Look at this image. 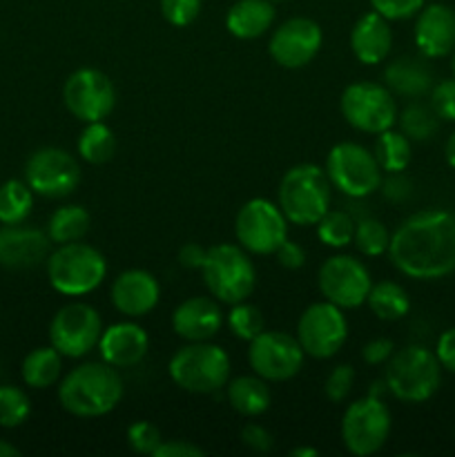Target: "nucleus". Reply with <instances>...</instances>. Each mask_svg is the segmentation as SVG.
<instances>
[{
    "label": "nucleus",
    "instance_id": "49530a36",
    "mask_svg": "<svg viewBox=\"0 0 455 457\" xmlns=\"http://www.w3.org/2000/svg\"><path fill=\"white\" fill-rule=\"evenodd\" d=\"M393 353H395V344L386 337H377V339H370V342L361 348V360H364L368 366H382V364H388Z\"/></svg>",
    "mask_w": 455,
    "mask_h": 457
},
{
    "label": "nucleus",
    "instance_id": "b1692460",
    "mask_svg": "<svg viewBox=\"0 0 455 457\" xmlns=\"http://www.w3.org/2000/svg\"><path fill=\"white\" fill-rule=\"evenodd\" d=\"M393 47L391 21L373 12L364 13L351 31V49L361 65H379L388 58Z\"/></svg>",
    "mask_w": 455,
    "mask_h": 457
},
{
    "label": "nucleus",
    "instance_id": "ea45409f",
    "mask_svg": "<svg viewBox=\"0 0 455 457\" xmlns=\"http://www.w3.org/2000/svg\"><path fill=\"white\" fill-rule=\"evenodd\" d=\"M352 384H355V369L351 364L335 366L324 382V393L328 402H333V404L346 402L352 391Z\"/></svg>",
    "mask_w": 455,
    "mask_h": 457
},
{
    "label": "nucleus",
    "instance_id": "f257e3e1",
    "mask_svg": "<svg viewBox=\"0 0 455 457\" xmlns=\"http://www.w3.org/2000/svg\"><path fill=\"white\" fill-rule=\"evenodd\" d=\"M391 263L415 281H437L455 272V214L428 208L395 228L388 244Z\"/></svg>",
    "mask_w": 455,
    "mask_h": 457
},
{
    "label": "nucleus",
    "instance_id": "8fccbe9b",
    "mask_svg": "<svg viewBox=\"0 0 455 457\" xmlns=\"http://www.w3.org/2000/svg\"><path fill=\"white\" fill-rule=\"evenodd\" d=\"M435 355L440 360L442 369L455 375V326L440 335L435 344Z\"/></svg>",
    "mask_w": 455,
    "mask_h": 457
},
{
    "label": "nucleus",
    "instance_id": "393cba45",
    "mask_svg": "<svg viewBox=\"0 0 455 457\" xmlns=\"http://www.w3.org/2000/svg\"><path fill=\"white\" fill-rule=\"evenodd\" d=\"M275 16L272 0H236L226 13V27L235 38L254 40L270 29Z\"/></svg>",
    "mask_w": 455,
    "mask_h": 457
},
{
    "label": "nucleus",
    "instance_id": "f03ea898",
    "mask_svg": "<svg viewBox=\"0 0 455 457\" xmlns=\"http://www.w3.org/2000/svg\"><path fill=\"white\" fill-rule=\"evenodd\" d=\"M119 369L107 361H85L71 369L58 384V402L76 418H103L123 400Z\"/></svg>",
    "mask_w": 455,
    "mask_h": 457
},
{
    "label": "nucleus",
    "instance_id": "3c124183",
    "mask_svg": "<svg viewBox=\"0 0 455 457\" xmlns=\"http://www.w3.org/2000/svg\"><path fill=\"white\" fill-rule=\"evenodd\" d=\"M205 254L208 250L199 244H186L181 250H178V263L187 270H201L205 262Z\"/></svg>",
    "mask_w": 455,
    "mask_h": 457
},
{
    "label": "nucleus",
    "instance_id": "20e7f679",
    "mask_svg": "<svg viewBox=\"0 0 455 457\" xmlns=\"http://www.w3.org/2000/svg\"><path fill=\"white\" fill-rule=\"evenodd\" d=\"M442 370L444 369H442L435 351L419 346V344H410V346L393 353L384 382L395 400L406 402V404H422L440 391Z\"/></svg>",
    "mask_w": 455,
    "mask_h": 457
},
{
    "label": "nucleus",
    "instance_id": "6e6552de",
    "mask_svg": "<svg viewBox=\"0 0 455 457\" xmlns=\"http://www.w3.org/2000/svg\"><path fill=\"white\" fill-rule=\"evenodd\" d=\"M326 174L335 190L348 199H366L382 186V168L370 150L360 143H337L326 156Z\"/></svg>",
    "mask_w": 455,
    "mask_h": 457
},
{
    "label": "nucleus",
    "instance_id": "09e8293b",
    "mask_svg": "<svg viewBox=\"0 0 455 457\" xmlns=\"http://www.w3.org/2000/svg\"><path fill=\"white\" fill-rule=\"evenodd\" d=\"M275 257L277 263H279L281 268H285V270H299V268H303V263H306V250L299 244H294V241L285 239L284 244L277 248Z\"/></svg>",
    "mask_w": 455,
    "mask_h": 457
},
{
    "label": "nucleus",
    "instance_id": "4be33fe9",
    "mask_svg": "<svg viewBox=\"0 0 455 457\" xmlns=\"http://www.w3.org/2000/svg\"><path fill=\"white\" fill-rule=\"evenodd\" d=\"M150 351V337L145 328L134 321H119L103 330L98 339V353L103 361L114 369H132L141 364Z\"/></svg>",
    "mask_w": 455,
    "mask_h": 457
},
{
    "label": "nucleus",
    "instance_id": "f704fd0d",
    "mask_svg": "<svg viewBox=\"0 0 455 457\" xmlns=\"http://www.w3.org/2000/svg\"><path fill=\"white\" fill-rule=\"evenodd\" d=\"M355 226H357V219L352 217L351 212L330 208L328 212L317 221V237H319V241L326 245V248L342 250L352 244Z\"/></svg>",
    "mask_w": 455,
    "mask_h": 457
},
{
    "label": "nucleus",
    "instance_id": "9b49d317",
    "mask_svg": "<svg viewBox=\"0 0 455 457\" xmlns=\"http://www.w3.org/2000/svg\"><path fill=\"white\" fill-rule=\"evenodd\" d=\"M236 241L252 254H275L288 239V219L279 204L268 199H250L241 205L235 219Z\"/></svg>",
    "mask_w": 455,
    "mask_h": 457
},
{
    "label": "nucleus",
    "instance_id": "603ef678",
    "mask_svg": "<svg viewBox=\"0 0 455 457\" xmlns=\"http://www.w3.org/2000/svg\"><path fill=\"white\" fill-rule=\"evenodd\" d=\"M444 159L451 168L455 170V132L446 138V145H444Z\"/></svg>",
    "mask_w": 455,
    "mask_h": 457
},
{
    "label": "nucleus",
    "instance_id": "cd10ccee",
    "mask_svg": "<svg viewBox=\"0 0 455 457\" xmlns=\"http://www.w3.org/2000/svg\"><path fill=\"white\" fill-rule=\"evenodd\" d=\"M62 370V355L56 351V348L49 344V346L34 348L29 355L22 360V382L29 388H36V391H43V388L54 386L61 378Z\"/></svg>",
    "mask_w": 455,
    "mask_h": 457
},
{
    "label": "nucleus",
    "instance_id": "473e14b6",
    "mask_svg": "<svg viewBox=\"0 0 455 457\" xmlns=\"http://www.w3.org/2000/svg\"><path fill=\"white\" fill-rule=\"evenodd\" d=\"M34 208V190L25 181H12L0 186V223L3 226H18L25 221Z\"/></svg>",
    "mask_w": 455,
    "mask_h": 457
},
{
    "label": "nucleus",
    "instance_id": "1a4fd4ad",
    "mask_svg": "<svg viewBox=\"0 0 455 457\" xmlns=\"http://www.w3.org/2000/svg\"><path fill=\"white\" fill-rule=\"evenodd\" d=\"M391 427V411L382 397L366 395L348 404L343 411L342 442L351 455H375L386 445Z\"/></svg>",
    "mask_w": 455,
    "mask_h": 457
},
{
    "label": "nucleus",
    "instance_id": "2eb2a0df",
    "mask_svg": "<svg viewBox=\"0 0 455 457\" xmlns=\"http://www.w3.org/2000/svg\"><path fill=\"white\" fill-rule=\"evenodd\" d=\"M302 344L297 337L279 330H263L250 342L248 364L254 375L266 382H288L303 369Z\"/></svg>",
    "mask_w": 455,
    "mask_h": 457
},
{
    "label": "nucleus",
    "instance_id": "4468645a",
    "mask_svg": "<svg viewBox=\"0 0 455 457\" xmlns=\"http://www.w3.org/2000/svg\"><path fill=\"white\" fill-rule=\"evenodd\" d=\"M297 339L303 353L315 360H330L348 339V320L342 308L330 302L310 303L297 321Z\"/></svg>",
    "mask_w": 455,
    "mask_h": 457
},
{
    "label": "nucleus",
    "instance_id": "6ab92c4d",
    "mask_svg": "<svg viewBox=\"0 0 455 457\" xmlns=\"http://www.w3.org/2000/svg\"><path fill=\"white\" fill-rule=\"evenodd\" d=\"M413 38L424 58L451 56L455 49V9L444 3L424 4L415 18Z\"/></svg>",
    "mask_w": 455,
    "mask_h": 457
},
{
    "label": "nucleus",
    "instance_id": "412c9836",
    "mask_svg": "<svg viewBox=\"0 0 455 457\" xmlns=\"http://www.w3.org/2000/svg\"><path fill=\"white\" fill-rule=\"evenodd\" d=\"M52 239L47 232L27 226L0 228V266L12 270H27L47 262Z\"/></svg>",
    "mask_w": 455,
    "mask_h": 457
},
{
    "label": "nucleus",
    "instance_id": "a18cd8bd",
    "mask_svg": "<svg viewBox=\"0 0 455 457\" xmlns=\"http://www.w3.org/2000/svg\"><path fill=\"white\" fill-rule=\"evenodd\" d=\"M241 442H244L250 451H254V453H268V451L272 449V445H275L270 431L263 428L261 424H245V427L241 428Z\"/></svg>",
    "mask_w": 455,
    "mask_h": 457
},
{
    "label": "nucleus",
    "instance_id": "a19ab883",
    "mask_svg": "<svg viewBox=\"0 0 455 457\" xmlns=\"http://www.w3.org/2000/svg\"><path fill=\"white\" fill-rule=\"evenodd\" d=\"M428 105L437 114V119L446 123H455V79H444L431 87Z\"/></svg>",
    "mask_w": 455,
    "mask_h": 457
},
{
    "label": "nucleus",
    "instance_id": "37998d69",
    "mask_svg": "<svg viewBox=\"0 0 455 457\" xmlns=\"http://www.w3.org/2000/svg\"><path fill=\"white\" fill-rule=\"evenodd\" d=\"M426 0H370V7L386 21H409L418 16Z\"/></svg>",
    "mask_w": 455,
    "mask_h": 457
},
{
    "label": "nucleus",
    "instance_id": "c85d7f7f",
    "mask_svg": "<svg viewBox=\"0 0 455 457\" xmlns=\"http://www.w3.org/2000/svg\"><path fill=\"white\" fill-rule=\"evenodd\" d=\"M366 303L373 311V315L382 321H400L410 311V297L404 290V286L391 279L373 284Z\"/></svg>",
    "mask_w": 455,
    "mask_h": 457
},
{
    "label": "nucleus",
    "instance_id": "aec40b11",
    "mask_svg": "<svg viewBox=\"0 0 455 457\" xmlns=\"http://www.w3.org/2000/svg\"><path fill=\"white\" fill-rule=\"evenodd\" d=\"M110 297L120 315L138 320V317L150 315L159 306L161 286L152 272L132 268V270H125L116 277Z\"/></svg>",
    "mask_w": 455,
    "mask_h": 457
},
{
    "label": "nucleus",
    "instance_id": "864d4df0",
    "mask_svg": "<svg viewBox=\"0 0 455 457\" xmlns=\"http://www.w3.org/2000/svg\"><path fill=\"white\" fill-rule=\"evenodd\" d=\"M0 457H21V449H16V446L9 445V442L0 440Z\"/></svg>",
    "mask_w": 455,
    "mask_h": 457
},
{
    "label": "nucleus",
    "instance_id": "f3484780",
    "mask_svg": "<svg viewBox=\"0 0 455 457\" xmlns=\"http://www.w3.org/2000/svg\"><path fill=\"white\" fill-rule=\"evenodd\" d=\"M25 183L34 195L47 199H65L79 187L80 165L61 147H40L25 165Z\"/></svg>",
    "mask_w": 455,
    "mask_h": 457
},
{
    "label": "nucleus",
    "instance_id": "4d7b16f0",
    "mask_svg": "<svg viewBox=\"0 0 455 457\" xmlns=\"http://www.w3.org/2000/svg\"><path fill=\"white\" fill-rule=\"evenodd\" d=\"M272 3H277V0H272Z\"/></svg>",
    "mask_w": 455,
    "mask_h": 457
},
{
    "label": "nucleus",
    "instance_id": "c756f323",
    "mask_svg": "<svg viewBox=\"0 0 455 457\" xmlns=\"http://www.w3.org/2000/svg\"><path fill=\"white\" fill-rule=\"evenodd\" d=\"M89 223H92V217L83 205H61L49 217L47 235L52 244H74L87 235Z\"/></svg>",
    "mask_w": 455,
    "mask_h": 457
},
{
    "label": "nucleus",
    "instance_id": "7c9ffc66",
    "mask_svg": "<svg viewBox=\"0 0 455 457\" xmlns=\"http://www.w3.org/2000/svg\"><path fill=\"white\" fill-rule=\"evenodd\" d=\"M373 154L375 159H377L382 172H404L410 165V156H413L410 138L393 128L384 129V132H379L377 138H375Z\"/></svg>",
    "mask_w": 455,
    "mask_h": 457
},
{
    "label": "nucleus",
    "instance_id": "79ce46f5",
    "mask_svg": "<svg viewBox=\"0 0 455 457\" xmlns=\"http://www.w3.org/2000/svg\"><path fill=\"white\" fill-rule=\"evenodd\" d=\"M201 0H161V13L172 27H187L199 18Z\"/></svg>",
    "mask_w": 455,
    "mask_h": 457
},
{
    "label": "nucleus",
    "instance_id": "72a5a7b5",
    "mask_svg": "<svg viewBox=\"0 0 455 457\" xmlns=\"http://www.w3.org/2000/svg\"><path fill=\"white\" fill-rule=\"evenodd\" d=\"M397 125H400V132L406 134L410 141L422 143L435 137L437 129H440V119L431 105L409 103L404 110L397 112Z\"/></svg>",
    "mask_w": 455,
    "mask_h": 457
},
{
    "label": "nucleus",
    "instance_id": "2f4dec72",
    "mask_svg": "<svg viewBox=\"0 0 455 457\" xmlns=\"http://www.w3.org/2000/svg\"><path fill=\"white\" fill-rule=\"evenodd\" d=\"M116 152V137L105 120H94L85 123V129L79 137V154L80 159L92 165H103L112 161Z\"/></svg>",
    "mask_w": 455,
    "mask_h": 457
},
{
    "label": "nucleus",
    "instance_id": "5fc2aeb1",
    "mask_svg": "<svg viewBox=\"0 0 455 457\" xmlns=\"http://www.w3.org/2000/svg\"><path fill=\"white\" fill-rule=\"evenodd\" d=\"M293 457H319V451L312 449V446H297V449L290 451Z\"/></svg>",
    "mask_w": 455,
    "mask_h": 457
},
{
    "label": "nucleus",
    "instance_id": "a211bd4d",
    "mask_svg": "<svg viewBox=\"0 0 455 457\" xmlns=\"http://www.w3.org/2000/svg\"><path fill=\"white\" fill-rule=\"evenodd\" d=\"M324 34L312 18H288L270 36L268 52L284 70H302L319 54Z\"/></svg>",
    "mask_w": 455,
    "mask_h": 457
},
{
    "label": "nucleus",
    "instance_id": "4c0bfd02",
    "mask_svg": "<svg viewBox=\"0 0 455 457\" xmlns=\"http://www.w3.org/2000/svg\"><path fill=\"white\" fill-rule=\"evenodd\" d=\"M31 413V402L25 391L16 386H0V427L16 428L27 422Z\"/></svg>",
    "mask_w": 455,
    "mask_h": 457
},
{
    "label": "nucleus",
    "instance_id": "0eeeda50",
    "mask_svg": "<svg viewBox=\"0 0 455 457\" xmlns=\"http://www.w3.org/2000/svg\"><path fill=\"white\" fill-rule=\"evenodd\" d=\"M201 277L210 295L230 306L245 302L257 286V270L248 250L235 244L212 245L201 266Z\"/></svg>",
    "mask_w": 455,
    "mask_h": 457
},
{
    "label": "nucleus",
    "instance_id": "dca6fc26",
    "mask_svg": "<svg viewBox=\"0 0 455 457\" xmlns=\"http://www.w3.org/2000/svg\"><path fill=\"white\" fill-rule=\"evenodd\" d=\"M62 103L70 114L83 123L105 120L116 105L114 83L94 67L76 70L62 85Z\"/></svg>",
    "mask_w": 455,
    "mask_h": 457
},
{
    "label": "nucleus",
    "instance_id": "f8f14e48",
    "mask_svg": "<svg viewBox=\"0 0 455 457\" xmlns=\"http://www.w3.org/2000/svg\"><path fill=\"white\" fill-rule=\"evenodd\" d=\"M317 286L326 302L348 311L366 303L373 288V277L366 263L352 254H333L321 263L317 272Z\"/></svg>",
    "mask_w": 455,
    "mask_h": 457
},
{
    "label": "nucleus",
    "instance_id": "6e6d98bb",
    "mask_svg": "<svg viewBox=\"0 0 455 457\" xmlns=\"http://www.w3.org/2000/svg\"><path fill=\"white\" fill-rule=\"evenodd\" d=\"M451 71H453V79H455V49L451 52Z\"/></svg>",
    "mask_w": 455,
    "mask_h": 457
},
{
    "label": "nucleus",
    "instance_id": "ddd939ff",
    "mask_svg": "<svg viewBox=\"0 0 455 457\" xmlns=\"http://www.w3.org/2000/svg\"><path fill=\"white\" fill-rule=\"evenodd\" d=\"M103 335V320L89 303L74 302L62 306L49 324V344L70 360H80L94 348Z\"/></svg>",
    "mask_w": 455,
    "mask_h": 457
},
{
    "label": "nucleus",
    "instance_id": "bb28decb",
    "mask_svg": "<svg viewBox=\"0 0 455 457\" xmlns=\"http://www.w3.org/2000/svg\"><path fill=\"white\" fill-rule=\"evenodd\" d=\"M270 388L259 375H241L228 382V404L244 418H259L270 409Z\"/></svg>",
    "mask_w": 455,
    "mask_h": 457
},
{
    "label": "nucleus",
    "instance_id": "58836bf2",
    "mask_svg": "<svg viewBox=\"0 0 455 457\" xmlns=\"http://www.w3.org/2000/svg\"><path fill=\"white\" fill-rule=\"evenodd\" d=\"M163 442L161 431L147 420H138L128 428V445L138 455H154L156 446Z\"/></svg>",
    "mask_w": 455,
    "mask_h": 457
},
{
    "label": "nucleus",
    "instance_id": "7ed1b4c3",
    "mask_svg": "<svg viewBox=\"0 0 455 457\" xmlns=\"http://www.w3.org/2000/svg\"><path fill=\"white\" fill-rule=\"evenodd\" d=\"M277 204L294 226H317L333 204V183L315 163H299L281 177Z\"/></svg>",
    "mask_w": 455,
    "mask_h": 457
},
{
    "label": "nucleus",
    "instance_id": "9d476101",
    "mask_svg": "<svg viewBox=\"0 0 455 457\" xmlns=\"http://www.w3.org/2000/svg\"><path fill=\"white\" fill-rule=\"evenodd\" d=\"M339 110L351 128L366 134H379L397 125V103L391 89L382 83L348 85L339 98Z\"/></svg>",
    "mask_w": 455,
    "mask_h": 457
},
{
    "label": "nucleus",
    "instance_id": "c03bdc74",
    "mask_svg": "<svg viewBox=\"0 0 455 457\" xmlns=\"http://www.w3.org/2000/svg\"><path fill=\"white\" fill-rule=\"evenodd\" d=\"M379 190L384 192L388 201L393 204H404L413 196V183H410L409 177H404L401 172H391L388 179H382V186Z\"/></svg>",
    "mask_w": 455,
    "mask_h": 457
},
{
    "label": "nucleus",
    "instance_id": "a878e982",
    "mask_svg": "<svg viewBox=\"0 0 455 457\" xmlns=\"http://www.w3.org/2000/svg\"><path fill=\"white\" fill-rule=\"evenodd\" d=\"M384 83L393 94L404 98H422L433 87V71L422 58H395L384 70Z\"/></svg>",
    "mask_w": 455,
    "mask_h": 457
},
{
    "label": "nucleus",
    "instance_id": "de8ad7c7",
    "mask_svg": "<svg viewBox=\"0 0 455 457\" xmlns=\"http://www.w3.org/2000/svg\"><path fill=\"white\" fill-rule=\"evenodd\" d=\"M205 451L187 440H163L152 457H203Z\"/></svg>",
    "mask_w": 455,
    "mask_h": 457
},
{
    "label": "nucleus",
    "instance_id": "c9c22d12",
    "mask_svg": "<svg viewBox=\"0 0 455 457\" xmlns=\"http://www.w3.org/2000/svg\"><path fill=\"white\" fill-rule=\"evenodd\" d=\"M352 244H355V248L364 257H382L384 253H388L391 232H388V228L379 219L361 217L357 219Z\"/></svg>",
    "mask_w": 455,
    "mask_h": 457
},
{
    "label": "nucleus",
    "instance_id": "e433bc0d",
    "mask_svg": "<svg viewBox=\"0 0 455 457\" xmlns=\"http://www.w3.org/2000/svg\"><path fill=\"white\" fill-rule=\"evenodd\" d=\"M228 328L241 342H252L259 333L266 330L263 312L248 302L232 303V311L228 312Z\"/></svg>",
    "mask_w": 455,
    "mask_h": 457
},
{
    "label": "nucleus",
    "instance_id": "39448f33",
    "mask_svg": "<svg viewBox=\"0 0 455 457\" xmlns=\"http://www.w3.org/2000/svg\"><path fill=\"white\" fill-rule=\"evenodd\" d=\"M230 357L212 342H187L178 348L168 364L170 379L181 391L194 395H210L228 386L230 379Z\"/></svg>",
    "mask_w": 455,
    "mask_h": 457
},
{
    "label": "nucleus",
    "instance_id": "423d86ee",
    "mask_svg": "<svg viewBox=\"0 0 455 457\" xmlns=\"http://www.w3.org/2000/svg\"><path fill=\"white\" fill-rule=\"evenodd\" d=\"M49 284L65 297H85L107 277V262L94 245L62 244L47 257Z\"/></svg>",
    "mask_w": 455,
    "mask_h": 457
},
{
    "label": "nucleus",
    "instance_id": "5701e85b",
    "mask_svg": "<svg viewBox=\"0 0 455 457\" xmlns=\"http://www.w3.org/2000/svg\"><path fill=\"white\" fill-rule=\"evenodd\" d=\"M172 328L186 342H210L223 328V312L210 297H190L172 312Z\"/></svg>",
    "mask_w": 455,
    "mask_h": 457
}]
</instances>
